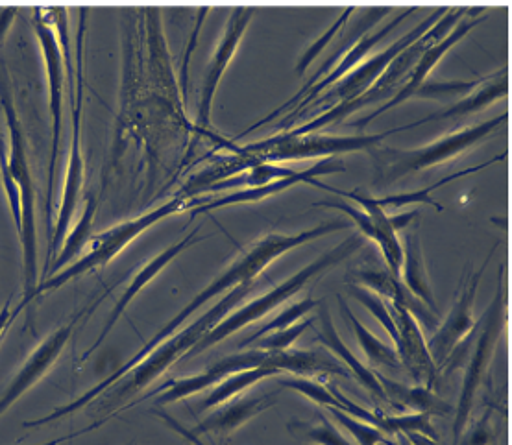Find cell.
<instances>
[{
    "label": "cell",
    "mask_w": 512,
    "mask_h": 445,
    "mask_svg": "<svg viewBox=\"0 0 512 445\" xmlns=\"http://www.w3.org/2000/svg\"><path fill=\"white\" fill-rule=\"evenodd\" d=\"M93 215H95V202L91 200L89 205H87L84 217H82L80 224H78V228H76V231L71 235V239L67 241V246H65V250H63V255H60V257L56 259V263H54V270H58V268H61L65 263H69V261L73 259L74 253L82 252V250L86 248L87 241L91 239V237H89V231H91Z\"/></svg>",
    "instance_id": "34"
},
{
    "label": "cell",
    "mask_w": 512,
    "mask_h": 445,
    "mask_svg": "<svg viewBox=\"0 0 512 445\" xmlns=\"http://www.w3.org/2000/svg\"><path fill=\"white\" fill-rule=\"evenodd\" d=\"M355 277L359 279L361 287L376 292L379 298H387L392 305H402L415 316L416 320H420L429 329L439 327L437 313H433L429 307L405 289L402 279L392 276L389 270H359Z\"/></svg>",
    "instance_id": "18"
},
{
    "label": "cell",
    "mask_w": 512,
    "mask_h": 445,
    "mask_svg": "<svg viewBox=\"0 0 512 445\" xmlns=\"http://www.w3.org/2000/svg\"><path fill=\"white\" fill-rule=\"evenodd\" d=\"M354 12L355 6H348V8L344 10V13H342L341 17L337 19V23L331 26L328 32H324L322 37L318 39L317 43H313V45L307 49V52L304 54V58H302V61H300V63H298V67H296V73L305 74V69L311 65V61L317 58L318 52L324 49V47H328V45H330L331 39H333V37L337 36V34L341 32L342 28H344V25H346V21H348V17H350V15H352Z\"/></svg>",
    "instance_id": "36"
},
{
    "label": "cell",
    "mask_w": 512,
    "mask_h": 445,
    "mask_svg": "<svg viewBox=\"0 0 512 445\" xmlns=\"http://www.w3.org/2000/svg\"><path fill=\"white\" fill-rule=\"evenodd\" d=\"M78 434H71V436H65V438H58V440H52V442H49V444H43V445H60L63 444V442H67V440H71V438H76Z\"/></svg>",
    "instance_id": "39"
},
{
    "label": "cell",
    "mask_w": 512,
    "mask_h": 445,
    "mask_svg": "<svg viewBox=\"0 0 512 445\" xmlns=\"http://www.w3.org/2000/svg\"><path fill=\"white\" fill-rule=\"evenodd\" d=\"M392 8L389 6H376V8H366L365 15L355 23L352 28H346L344 30V39H342L341 43L337 45V50L331 54L328 60L322 63V67L318 69L315 76H311V80L307 82V84L302 87V91L298 93V95H294L287 104H283L281 108L276 109V111H272L270 115H267L263 121L257 122V124H252L248 130H244L239 137H243V135H248V133L254 132L257 128H261V126H265V124H269V122L274 121V119H278L281 117L283 113H291L302 100H304L305 95L309 93V89L313 87V85H317L322 78H326L328 74L341 63L342 58L348 54V50L354 47L355 43L361 39V37L366 36L370 30H372V26L378 23L379 19L383 17V15H387V13L391 12Z\"/></svg>",
    "instance_id": "14"
},
{
    "label": "cell",
    "mask_w": 512,
    "mask_h": 445,
    "mask_svg": "<svg viewBox=\"0 0 512 445\" xmlns=\"http://www.w3.org/2000/svg\"><path fill=\"white\" fill-rule=\"evenodd\" d=\"M503 272L505 268L500 266L498 270V287H496V296L492 303L488 305L487 313L483 314V318L479 320V335H477L470 361L466 364V372H464L463 388H461V396H459V407L457 414L453 420V445L461 444L464 429L470 420V414L474 409V401H476L477 390L483 383L485 375H487L490 362L494 357V351L498 346L501 333H503V325H505V290H503Z\"/></svg>",
    "instance_id": "7"
},
{
    "label": "cell",
    "mask_w": 512,
    "mask_h": 445,
    "mask_svg": "<svg viewBox=\"0 0 512 445\" xmlns=\"http://www.w3.org/2000/svg\"><path fill=\"white\" fill-rule=\"evenodd\" d=\"M278 373L281 372L272 370V368H254V370H246V372L232 373L226 379H222L219 385L215 386V390L204 399L200 409L208 410L220 407V405L228 403L233 397L239 396L246 388L256 385L267 377H274Z\"/></svg>",
    "instance_id": "27"
},
{
    "label": "cell",
    "mask_w": 512,
    "mask_h": 445,
    "mask_svg": "<svg viewBox=\"0 0 512 445\" xmlns=\"http://www.w3.org/2000/svg\"><path fill=\"white\" fill-rule=\"evenodd\" d=\"M8 320H10V303H6V305H4V309L0 311V333L6 329Z\"/></svg>",
    "instance_id": "38"
},
{
    "label": "cell",
    "mask_w": 512,
    "mask_h": 445,
    "mask_svg": "<svg viewBox=\"0 0 512 445\" xmlns=\"http://www.w3.org/2000/svg\"><path fill=\"white\" fill-rule=\"evenodd\" d=\"M254 17V8L250 6H239L233 10L232 19L228 23L226 28V34L222 37L217 52L213 56V61L209 65L208 78H206V84H204V91H202V100H200V111H198V126L200 130H208L209 128V117H211V104H213V98L217 93V87L220 84V78L226 71V67L230 65L237 47L243 39L244 32H246V26L250 25Z\"/></svg>",
    "instance_id": "13"
},
{
    "label": "cell",
    "mask_w": 512,
    "mask_h": 445,
    "mask_svg": "<svg viewBox=\"0 0 512 445\" xmlns=\"http://www.w3.org/2000/svg\"><path fill=\"white\" fill-rule=\"evenodd\" d=\"M317 305H320V301H315L313 298H304V300L296 301L291 307H287L283 313L278 314L272 322L263 325V327H259L256 333H252L250 337L244 338L243 342L239 344V349L248 348V346L259 337H265V335L274 333V331H281V329L291 327V325L296 324L300 318H304L305 314L311 313Z\"/></svg>",
    "instance_id": "30"
},
{
    "label": "cell",
    "mask_w": 512,
    "mask_h": 445,
    "mask_svg": "<svg viewBox=\"0 0 512 445\" xmlns=\"http://www.w3.org/2000/svg\"><path fill=\"white\" fill-rule=\"evenodd\" d=\"M485 19H487V17H479V19H468V17H466L461 25L455 26L448 36L444 37V39H440L437 45H433L431 49H427L426 52L420 56V60L416 61L415 67L411 69V73L407 74L402 89H400L391 100H387L385 106L376 109L372 115H368V117L361 119V121L352 122L350 126H354L357 130H365L366 124L372 121V119H376L383 111L398 106L400 102L407 100V98L415 97L416 89L426 82L427 74L439 63L440 58H442L448 50L452 49L453 45H455L459 39H463L474 26L483 23Z\"/></svg>",
    "instance_id": "15"
},
{
    "label": "cell",
    "mask_w": 512,
    "mask_h": 445,
    "mask_svg": "<svg viewBox=\"0 0 512 445\" xmlns=\"http://www.w3.org/2000/svg\"><path fill=\"white\" fill-rule=\"evenodd\" d=\"M505 119H507V115H498L496 119L464 128V130L446 135L439 141L424 146V148H416V150H398L392 146H383V148H378V145L372 146L366 152L374 161V183L376 185H391L407 174L429 169L433 165H439L442 161L459 156L468 146L485 139L488 133L496 130Z\"/></svg>",
    "instance_id": "6"
},
{
    "label": "cell",
    "mask_w": 512,
    "mask_h": 445,
    "mask_svg": "<svg viewBox=\"0 0 512 445\" xmlns=\"http://www.w3.org/2000/svg\"><path fill=\"white\" fill-rule=\"evenodd\" d=\"M498 246L490 250V255L485 259L483 266L474 272L472 276L464 277L461 285V294L452 307V313L446 318L444 324L437 327L435 335L427 342V348L431 353V359L435 362L437 370L444 366L448 357L452 355L453 349L461 346L466 340H470L474 331H476V322H474V303H476L477 289L481 283V277L487 270L488 263L492 259V253L496 252Z\"/></svg>",
    "instance_id": "11"
},
{
    "label": "cell",
    "mask_w": 512,
    "mask_h": 445,
    "mask_svg": "<svg viewBox=\"0 0 512 445\" xmlns=\"http://www.w3.org/2000/svg\"><path fill=\"white\" fill-rule=\"evenodd\" d=\"M328 412H330L331 416H335V420L339 421L346 431H350V434L357 440V444H389L387 436L383 434V431H379L378 427L365 423V421L357 420L354 416H348V414H344L341 410L331 409L330 407Z\"/></svg>",
    "instance_id": "33"
},
{
    "label": "cell",
    "mask_w": 512,
    "mask_h": 445,
    "mask_svg": "<svg viewBox=\"0 0 512 445\" xmlns=\"http://www.w3.org/2000/svg\"><path fill=\"white\" fill-rule=\"evenodd\" d=\"M348 226H350V224H348L346 220L333 218L330 222H320L315 228L305 229V231L293 233V235L270 233L267 237H263L261 241L252 244L248 250H244L243 255H241L232 266H228L226 272H222L217 279H213V281L209 283V287L202 290L200 294H196L195 300L191 301L189 305H185L182 313L178 314V316H174L171 322L165 325L163 329H159L158 335L152 338L150 342H147V344L143 346V349L135 355L134 359L130 362H126L121 370L111 373L106 381H102V383L95 386L93 390H89V392L80 397L78 401H74L71 405H67V407H63V409L52 412L47 418H41V420L36 421H26V427H37V425H43V423L58 420L61 416H67V414H71L74 410L86 407L95 397L100 396L106 388H110L113 383H117L121 377H124L126 373L130 372L135 364H139V362L143 361L152 349L158 348L159 344H163L167 338H171L172 333H174L178 327H182V325L185 324V320H187L191 314L196 313L206 301L215 298V296H219V294L226 292V290L235 289V287L244 285V283H252L272 261H276L283 253L291 252L296 246H302L305 242L315 241V239H320V237H324V235H330V233H335V231L346 229Z\"/></svg>",
    "instance_id": "1"
},
{
    "label": "cell",
    "mask_w": 512,
    "mask_h": 445,
    "mask_svg": "<svg viewBox=\"0 0 512 445\" xmlns=\"http://www.w3.org/2000/svg\"><path fill=\"white\" fill-rule=\"evenodd\" d=\"M296 172L298 170L283 167L278 163H257L254 167L243 170V172L235 174L228 180H222L215 183V185H211L206 191L219 193V191H226V189H257V187L269 185L270 181L291 178Z\"/></svg>",
    "instance_id": "25"
},
{
    "label": "cell",
    "mask_w": 512,
    "mask_h": 445,
    "mask_svg": "<svg viewBox=\"0 0 512 445\" xmlns=\"http://www.w3.org/2000/svg\"><path fill=\"white\" fill-rule=\"evenodd\" d=\"M448 12V8H437L435 12L427 17L426 21H422L416 26L415 30H411L407 36L398 39L396 43L389 45L387 49L381 50L376 56H372L370 60L363 61L361 65L354 67L350 73L341 78L339 82L328 87V91L320 93L315 100H311L307 106L298 111L287 113L276 130H289L296 122H302L311 115H322L326 111L335 108V106H346L350 102H354L355 98L361 97L366 93L372 85L376 84L379 76L383 71L391 65V61L402 52L405 47H409L413 41H416L422 34H426L431 26L439 21L444 13Z\"/></svg>",
    "instance_id": "5"
},
{
    "label": "cell",
    "mask_w": 512,
    "mask_h": 445,
    "mask_svg": "<svg viewBox=\"0 0 512 445\" xmlns=\"http://www.w3.org/2000/svg\"><path fill=\"white\" fill-rule=\"evenodd\" d=\"M276 405V394L267 396L243 397V399H230L228 403L220 405L208 420L202 421L191 429L196 436L206 433L228 434L239 429L246 421L252 420L257 414L265 412Z\"/></svg>",
    "instance_id": "19"
},
{
    "label": "cell",
    "mask_w": 512,
    "mask_h": 445,
    "mask_svg": "<svg viewBox=\"0 0 512 445\" xmlns=\"http://www.w3.org/2000/svg\"><path fill=\"white\" fill-rule=\"evenodd\" d=\"M313 185H317L324 191L339 194V196H348L354 202L361 205L355 207L346 202H317L315 205H324V207H335L341 209L348 217L354 220L357 228L361 229V233L372 239L379 246V250L383 253L385 261H387V270L391 272L392 276L400 277V268H402V241H400V231L409 228L413 224V218L418 217V211H411V213H403V215H387V211L383 207L376 204V198L372 196H365V194L350 193V191H341L330 187L326 183L315 181Z\"/></svg>",
    "instance_id": "9"
},
{
    "label": "cell",
    "mask_w": 512,
    "mask_h": 445,
    "mask_svg": "<svg viewBox=\"0 0 512 445\" xmlns=\"http://www.w3.org/2000/svg\"><path fill=\"white\" fill-rule=\"evenodd\" d=\"M339 305H341L342 313L346 314L350 325L354 327L355 337H357L361 348L365 351L368 361L372 362V364H376V366H385V368H391V370H400V368H402V362H400V357H398L396 349L391 348L389 344H385L383 340H379L374 333H370L365 325L361 324V322L355 318L354 313H352L350 307H348V303L342 300V296H339Z\"/></svg>",
    "instance_id": "26"
},
{
    "label": "cell",
    "mask_w": 512,
    "mask_h": 445,
    "mask_svg": "<svg viewBox=\"0 0 512 445\" xmlns=\"http://www.w3.org/2000/svg\"><path fill=\"white\" fill-rule=\"evenodd\" d=\"M350 292H352L355 300L361 301L366 309L378 318L379 324L385 327V331L391 335L392 342L396 344L398 342V327L394 324L389 303L383 300V298H379L376 292L365 289L361 285H350Z\"/></svg>",
    "instance_id": "31"
},
{
    "label": "cell",
    "mask_w": 512,
    "mask_h": 445,
    "mask_svg": "<svg viewBox=\"0 0 512 445\" xmlns=\"http://www.w3.org/2000/svg\"><path fill=\"white\" fill-rule=\"evenodd\" d=\"M472 8L463 6V8H455V10H448L440 17L435 25L427 30L426 34L418 37L413 41L409 47L405 49L391 61V65L383 71V74L376 80V84L372 85L366 93L361 97L355 98L354 102L346 104V106H335V108L322 113L315 117L313 121H307L302 126H298L296 130L287 132L291 137H300V135H309L315 133L317 130H322L326 126H331L335 122H341L352 115L357 109L365 108V106H372L378 104L379 100L389 98L391 100L400 89H402L403 82L407 78V74L411 73V69L415 67L416 61L420 60V56L431 49L433 45H437L440 39L448 36V32L452 30L453 26L457 25V21L463 17L464 13L470 12Z\"/></svg>",
    "instance_id": "3"
},
{
    "label": "cell",
    "mask_w": 512,
    "mask_h": 445,
    "mask_svg": "<svg viewBox=\"0 0 512 445\" xmlns=\"http://www.w3.org/2000/svg\"><path fill=\"white\" fill-rule=\"evenodd\" d=\"M389 307H391L394 324L398 327L396 353L400 357L403 368L418 385L433 390V386L437 385V379H439V370L431 359V353L427 348L426 338L418 325V320L402 305L389 303Z\"/></svg>",
    "instance_id": "12"
},
{
    "label": "cell",
    "mask_w": 512,
    "mask_h": 445,
    "mask_svg": "<svg viewBox=\"0 0 512 445\" xmlns=\"http://www.w3.org/2000/svg\"><path fill=\"white\" fill-rule=\"evenodd\" d=\"M407 126L396 128L391 132L376 133V135H346V137H333V135H300L291 137L281 133L252 145L237 146V152L256 157L263 163H280V161H296V159H311V157H333L335 154H350L357 150H368L379 145L387 135L396 132H405Z\"/></svg>",
    "instance_id": "8"
},
{
    "label": "cell",
    "mask_w": 512,
    "mask_h": 445,
    "mask_svg": "<svg viewBox=\"0 0 512 445\" xmlns=\"http://www.w3.org/2000/svg\"><path fill=\"white\" fill-rule=\"evenodd\" d=\"M252 287L254 283H244L230 290L226 298H222L213 309H209L208 313L200 316L195 324L185 327L182 333L167 338L165 344H159L158 348L152 349L143 361L135 364L130 370L132 372L130 377H126L122 383H119V388H115L104 397V407L111 409L113 405H119L122 401L135 396L141 388L150 385L167 368H171L174 362L180 361L183 355L191 353V349L195 348L204 335L219 324L222 318H226L228 313L235 309L237 303H241L248 296Z\"/></svg>",
    "instance_id": "2"
},
{
    "label": "cell",
    "mask_w": 512,
    "mask_h": 445,
    "mask_svg": "<svg viewBox=\"0 0 512 445\" xmlns=\"http://www.w3.org/2000/svg\"><path fill=\"white\" fill-rule=\"evenodd\" d=\"M289 429L293 431L296 436H300L304 442L317 445H354L350 440H346L339 429L328 421L326 416L320 414V421L318 423H307V421H300V423H291Z\"/></svg>",
    "instance_id": "29"
},
{
    "label": "cell",
    "mask_w": 512,
    "mask_h": 445,
    "mask_svg": "<svg viewBox=\"0 0 512 445\" xmlns=\"http://www.w3.org/2000/svg\"><path fill=\"white\" fill-rule=\"evenodd\" d=\"M73 327L74 322L73 324L61 327L49 340H45L36 349V353L28 359V362L23 366V370L17 373V377L13 379L12 385L8 386L4 396L0 397V416L10 409L13 403L23 396L26 390L34 385L43 373L49 370L50 364L56 361V357L60 355L61 349H63V346L67 344V340L71 337Z\"/></svg>",
    "instance_id": "17"
},
{
    "label": "cell",
    "mask_w": 512,
    "mask_h": 445,
    "mask_svg": "<svg viewBox=\"0 0 512 445\" xmlns=\"http://www.w3.org/2000/svg\"><path fill=\"white\" fill-rule=\"evenodd\" d=\"M344 163L339 159H333V157H326V159H320L317 165L313 167H307L304 170H298L291 178H283V180L270 181L269 185H263V187H257V189H237L233 193L226 194V196H219L211 202L206 204L198 205L193 215L196 213H204L209 209H217V207H224V205L233 204H246V202H259L267 196L272 194L281 193L289 187H293L296 183H315L317 176H324V174H333V172H344Z\"/></svg>",
    "instance_id": "16"
},
{
    "label": "cell",
    "mask_w": 512,
    "mask_h": 445,
    "mask_svg": "<svg viewBox=\"0 0 512 445\" xmlns=\"http://www.w3.org/2000/svg\"><path fill=\"white\" fill-rule=\"evenodd\" d=\"M503 95H507V71L505 69L498 74H494V76H488L487 82L479 85L477 93L474 91L470 97L464 98V100L453 104L448 109H442V111H437V113H433L429 117H424L422 121L411 122L409 130L416 128V126H422L426 122L450 119V117H463V115H468V113H474V111L485 108L492 100L503 97Z\"/></svg>",
    "instance_id": "24"
},
{
    "label": "cell",
    "mask_w": 512,
    "mask_h": 445,
    "mask_svg": "<svg viewBox=\"0 0 512 445\" xmlns=\"http://www.w3.org/2000/svg\"><path fill=\"white\" fill-rule=\"evenodd\" d=\"M402 244V268H400V279L403 287L409 290L413 296L422 301L433 313H437V303L431 292V285L427 279L426 265L422 257L420 239L415 229L405 228L400 235Z\"/></svg>",
    "instance_id": "20"
},
{
    "label": "cell",
    "mask_w": 512,
    "mask_h": 445,
    "mask_svg": "<svg viewBox=\"0 0 512 445\" xmlns=\"http://www.w3.org/2000/svg\"><path fill=\"white\" fill-rule=\"evenodd\" d=\"M488 76L483 78H477V80H470V82H435V84H424L420 85L416 89L415 97L424 98H435V97H450V95H468V93H474L477 87L487 82Z\"/></svg>",
    "instance_id": "35"
},
{
    "label": "cell",
    "mask_w": 512,
    "mask_h": 445,
    "mask_svg": "<svg viewBox=\"0 0 512 445\" xmlns=\"http://www.w3.org/2000/svg\"><path fill=\"white\" fill-rule=\"evenodd\" d=\"M361 246H363V237L361 235H350L346 241H342L335 248H331L330 252L322 253L317 261L305 266L300 272H296L294 276L289 277L287 281L276 285L274 289L269 290L267 294H263L261 298L246 303L235 313L228 314L222 322H219L204 335V338L196 344L195 348L191 349V353H200L204 349L211 348L217 342H222L224 338H228L233 333H237L239 329H243L244 325L252 324L259 318L272 313L283 301L293 298L298 290L304 289L311 279H315L326 270L335 268L344 259H348L352 253L357 252Z\"/></svg>",
    "instance_id": "4"
},
{
    "label": "cell",
    "mask_w": 512,
    "mask_h": 445,
    "mask_svg": "<svg viewBox=\"0 0 512 445\" xmlns=\"http://www.w3.org/2000/svg\"><path fill=\"white\" fill-rule=\"evenodd\" d=\"M379 383L383 386V392L387 401L400 407V409H413L416 414L426 416H446L452 412V405L444 403L442 399L433 394L426 386H405L383 377L378 373Z\"/></svg>",
    "instance_id": "23"
},
{
    "label": "cell",
    "mask_w": 512,
    "mask_h": 445,
    "mask_svg": "<svg viewBox=\"0 0 512 445\" xmlns=\"http://www.w3.org/2000/svg\"><path fill=\"white\" fill-rule=\"evenodd\" d=\"M158 414L159 418L161 420L165 421L169 427H171L172 431H176V433L180 434V436H183L187 442H191L193 445H208L204 444L202 440H200V436H196L191 429H187V427H183V425H180L178 421L172 420L171 416L167 414V412H156Z\"/></svg>",
    "instance_id": "37"
},
{
    "label": "cell",
    "mask_w": 512,
    "mask_h": 445,
    "mask_svg": "<svg viewBox=\"0 0 512 445\" xmlns=\"http://www.w3.org/2000/svg\"><path fill=\"white\" fill-rule=\"evenodd\" d=\"M196 231H198V229H195L189 237H185L183 241L176 242V244L171 246L169 250L159 253L156 259H152L150 263H147V265L143 266V268L135 274L134 279H132V281H130V285H128V289L124 290L121 300H119V303L115 305V309L111 311L110 318H108V322L104 325V329H102L100 337L97 338L95 346L87 351L86 357L91 353V351H95V349L104 342V338H106V335L110 333L111 327H113L115 322L119 320V316L124 313V309L130 305V301L134 300L135 294H139V290L145 289L148 283H150L154 277L158 276L159 272H161V268H165V266L169 265L178 253H182L183 250H185L187 246H191L193 242L200 241V239H196Z\"/></svg>",
    "instance_id": "21"
},
{
    "label": "cell",
    "mask_w": 512,
    "mask_h": 445,
    "mask_svg": "<svg viewBox=\"0 0 512 445\" xmlns=\"http://www.w3.org/2000/svg\"><path fill=\"white\" fill-rule=\"evenodd\" d=\"M503 159V156L496 157V159H492L490 163H483V165H477V167H472V169L461 170V172H455L452 176H448V178H444V180H439L437 183H433V185H429L426 189H422V191H415V193H405V194H392V196H385V198H376V204L379 207H402V205L407 204H416V202H426V204L435 205L437 207V211H442L444 207L439 204V202H435L429 194L433 193L435 189H439L442 187L444 183H448V181L455 180V178H463L466 174H472V172H477V170L485 169L487 165H492L494 161H500Z\"/></svg>",
    "instance_id": "28"
},
{
    "label": "cell",
    "mask_w": 512,
    "mask_h": 445,
    "mask_svg": "<svg viewBox=\"0 0 512 445\" xmlns=\"http://www.w3.org/2000/svg\"><path fill=\"white\" fill-rule=\"evenodd\" d=\"M320 322H322V327L318 331V340L326 348H330L342 362H346V370L354 372L357 381L365 386L372 396L378 397L379 401L387 403L383 386L379 383L378 372H372L370 368H366L365 364L357 361V357L339 337V333H337V329L333 325V320H331L330 311L326 307H322V311H320Z\"/></svg>",
    "instance_id": "22"
},
{
    "label": "cell",
    "mask_w": 512,
    "mask_h": 445,
    "mask_svg": "<svg viewBox=\"0 0 512 445\" xmlns=\"http://www.w3.org/2000/svg\"><path fill=\"white\" fill-rule=\"evenodd\" d=\"M313 322H315L313 318H305L304 322H300L298 325H291L287 329L274 331V333H269L265 337L257 338L248 348L263 349V351H285V349L291 348L294 342L304 335L305 329L311 327Z\"/></svg>",
    "instance_id": "32"
},
{
    "label": "cell",
    "mask_w": 512,
    "mask_h": 445,
    "mask_svg": "<svg viewBox=\"0 0 512 445\" xmlns=\"http://www.w3.org/2000/svg\"><path fill=\"white\" fill-rule=\"evenodd\" d=\"M182 207H185L183 198H174L171 202L161 205V207L150 211V213L143 215V217L135 218V220H130V222H124V224H119V226H115V228L100 233L97 237H91V239L87 241L84 257H82L80 261H76L71 268H67L60 276L52 277L49 281L41 283V285L34 290V296L45 292V290L58 289L60 285H65V283L71 281L73 277L82 276V274H86V272L95 270L98 266L108 265L117 253H121L122 250H124L130 242L134 241L135 237H139L145 229L154 226L161 218L169 217V215H174V213L182 211ZM34 296H32V298H34Z\"/></svg>",
    "instance_id": "10"
}]
</instances>
